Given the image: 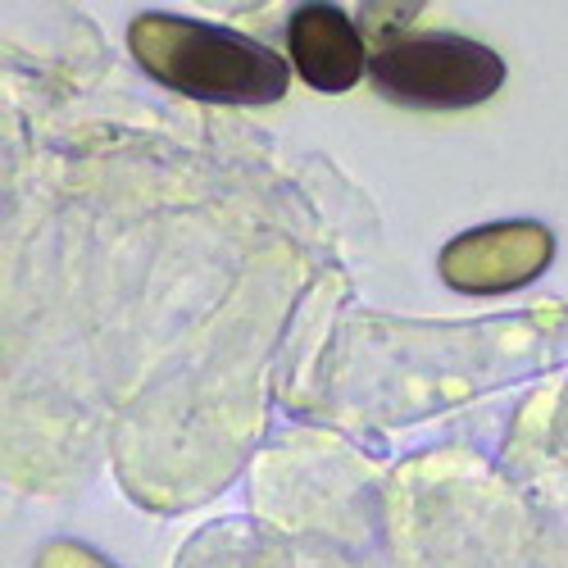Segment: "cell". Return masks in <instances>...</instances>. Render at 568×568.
Returning a JSON list of instances; mask_svg holds the SVG:
<instances>
[{
    "label": "cell",
    "instance_id": "cell-1",
    "mask_svg": "<svg viewBox=\"0 0 568 568\" xmlns=\"http://www.w3.org/2000/svg\"><path fill=\"white\" fill-rule=\"evenodd\" d=\"M128 51L155 82L201 105L264 110L287 97L292 82V64L268 41L164 10H146L128 23Z\"/></svg>",
    "mask_w": 568,
    "mask_h": 568
},
{
    "label": "cell",
    "instance_id": "cell-2",
    "mask_svg": "<svg viewBox=\"0 0 568 568\" xmlns=\"http://www.w3.org/2000/svg\"><path fill=\"white\" fill-rule=\"evenodd\" d=\"M368 78L400 110H473L500 91L505 60L459 32H418L377 45Z\"/></svg>",
    "mask_w": 568,
    "mask_h": 568
},
{
    "label": "cell",
    "instance_id": "cell-3",
    "mask_svg": "<svg viewBox=\"0 0 568 568\" xmlns=\"http://www.w3.org/2000/svg\"><path fill=\"white\" fill-rule=\"evenodd\" d=\"M555 260V236L546 223L518 219L459 232L442 251V277L464 296H505L537 282Z\"/></svg>",
    "mask_w": 568,
    "mask_h": 568
},
{
    "label": "cell",
    "instance_id": "cell-4",
    "mask_svg": "<svg viewBox=\"0 0 568 568\" xmlns=\"http://www.w3.org/2000/svg\"><path fill=\"white\" fill-rule=\"evenodd\" d=\"M287 51H292V69L314 91H327V97L351 91L373 60L364 51V32L337 6H296L287 19Z\"/></svg>",
    "mask_w": 568,
    "mask_h": 568
}]
</instances>
